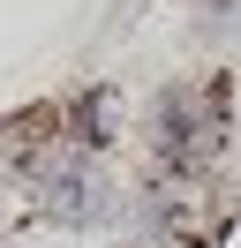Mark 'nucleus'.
<instances>
[{"label": "nucleus", "instance_id": "obj_1", "mask_svg": "<svg viewBox=\"0 0 241 248\" xmlns=\"http://www.w3.org/2000/svg\"><path fill=\"white\" fill-rule=\"evenodd\" d=\"M143 136H151V158H158L166 181H196L234 136V83L226 76H173L151 98Z\"/></svg>", "mask_w": 241, "mask_h": 248}, {"label": "nucleus", "instance_id": "obj_2", "mask_svg": "<svg viewBox=\"0 0 241 248\" xmlns=\"http://www.w3.org/2000/svg\"><path fill=\"white\" fill-rule=\"evenodd\" d=\"M30 196H38L45 218H60V226H113L120 218V188L105 181V166L90 151H75V143H53V151L30 166Z\"/></svg>", "mask_w": 241, "mask_h": 248}, {"label": "nucleus", "instance_id": "obj_3", "mask_svg": "<svg viewBox=\"0 0 241 248\" xmlns=\"http://www.w3.org/2000/svg\"><path fill=\"white\" fill-rule=\"evenodd\" d=\"M113 136H120V91L113 83H90V91H75L68 106H60V143H75V151L98 158Z\"/></svg>", "mask_w": 241, "mask_h": 248}]
</instances>
